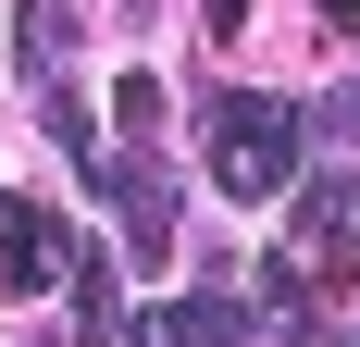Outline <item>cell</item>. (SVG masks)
I'll list each match as a JSON object with an SVG mask.
<instances>
[{"instance_id": "cell-1", "label": "cell", "mask_w": 360, "mask_h": 347, "mask_svg": "<svg viewBox=\"0 0 360 347\" xmlns=\"http://www.w3.org/2000/svg\"><path fill=\"white\" fill-rule=\"evenodd\" d=\"M298 174V112L286 100H212V186L224 199H274Z\"/></svg>"}, {"instance_id": "cell-2", "label": "cell", "mask_w": 360, "mask_h": 347, "mask_svg": "<svg viewBox=\"0 0 360 347\" xmlns=\"http://www.w3.org/2000/svg\"><path fill=\"white\" fill-rule=\"evenodd\" d=\"M87 186L112 199V223H124V248H137V261H162V248H174V174L149 162V137L87 149Z\"/></svg>"}, {"instance_id": "cell-3", "label": "cell", "mask_w": 360, "mask_h": 347, "mask_svg": "<svg viewBox=\"0 0 360 347\" xmlns=\"http://www.w3.org/2000/svg\"><path fill=\"white\" fill-rule=\"evenodd\" d=\"M37 285H75V236L0 186V298H37Z\"/></svg>"}, {"instance_id": "cell-4", "label": "cell", "mask_w": 360, "mask_h": 347, "mask_svg": "<svg viewBox=\"0 0 360 347\" xmlns=\"http://www.w3.org/2000/svg\"><path fill=\"white\" fill-rule=\"evenodd\" d=\"M261 310L224 285V298H186V310H124V347H249Z\"/></svg>"}, {"instance_id": "cell-5", "label": "cell", "mask_w": 360, "mask_h": 347, "mask_svg": "<svg viewBox=\"0 0 360 347\" xmlns=\"http://www.w3.org/2000/svg\"><path fill=\"white\" fill-rule=\"evenodd\" d=\"M286 248H298V261H335V285L360 273V174H323V186L298 199V223H286Z\"/></svg>"}, {"instance_id": "cell-6", "label": "cell", "mask_w": 360, "mask_h": 347, "mask_svg": "<svg viewBox=\"0 0 360 347\" xmlns=\"http://www.w3.org/2000/svg\"><path fill=\"white\" fill-rule=\"evenodd\" d=\"M13 37H25V74L50 87V63L75 50V13H63V0H25V25H13Z\"/></svg>"}, {"instance_id": "cell-7", "label": "cell", "mask_w": 360, "mask_h": 347, "mask_svg": "<svg viewBox=\"0 0 360 347\" xmlns=\"http://www.w3.org/2000/svg\"><path fill=\"white\" fill-rule=\"evenodd\" d=\"M112 112H124V137H149V124H162V74H124V87H112Z\"/></svg>"}, {"instance_id": "cell-8", "label": "cell", "mask_w": 360, "mask_h": 347, "mask_svg": "<svg viewBox=\"0 0 360 347\" xmlns=\"http://www.w3.org/2000/svg\"><path fill=\"white\" fill-rule=\"evenodd\" d=\"M37 124H50L63 149H87V112H75V87H37Z\"/></svg>"}, {"instance_id": "cell-9", "label": "cell", "mask_w": 360, "mask_h": 347, "mask_svg": "<svg viewBox=\"0 0 360 347\" xmlns=\"http://www.w3.org/2000/svg\"><path fill=\"white\" fill-rule=\"evenodd\" d=\"M323 25H335V37H360V0H323Z\"/></svg>"}]
</instances>
